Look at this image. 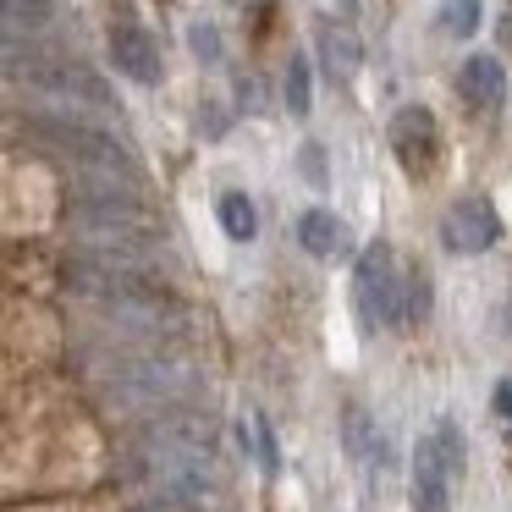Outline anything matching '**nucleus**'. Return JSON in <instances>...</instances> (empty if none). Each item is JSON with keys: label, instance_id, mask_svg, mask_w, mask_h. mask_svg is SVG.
<instances>
[{"label": "nucleus", "instance_id": "9", "mask_svg": "<svg viewBox=\"0 0 512 512\" xmlns=\"http://www.w3.org/2000/svg\"><path fill=\"white\" fill-rule=\"evenodd\" d=\"M320 56H325V67H331L336 78H353L358 61H364V50H358V39L347 34V28H320Z\"/></svg>", "mask_w": 512, "mask_h": 512}, {"label": "nucleus", "instance_id": "2", "mask_svg": "<svg viewBox=\"0 0 512 512\" xmlns=\"http://www.w3.org/2000/svg\"><path fill=\"white\" fill-rule=\"evenodd\" d=\"M353 292H358V314H364V325H397V331H402V292H408V265L391 254V243H369L364 254H358Z\"/></svg>", "mask_w": 512, "mask_h": 512}, {"label": "nucleus", "instance_id": "6", "mask_svg": "<svg viewBox=\"0 0 512 512\" xmlns=\"http://www.w3.org/2000/svg\"><path fill=\"white\" fill-rule=\"evenodd\" d=\"M457 94H463L474 111H496L507 100V67L496 56H468L457 67Z\"/></svg>", "mask_w": 512, "mask_h": 512}, {"label": "nucleus", "instance_id": "1", "mask_svg": "<svg viewBox=\"0 0 512 512\" xmlns=\"http://www.w3.org/2000/svg\"><path fill=\"white\" fill-rule=\"evenodd\" d=\"M457 474H463V441L457 424L441 419L413 452V512H452Z\"/></svg>", "mask_w": 512, "mask_h": 512}, {"label": "nucleus", "instance_id": "10", "mask_svg": "<svg viewBox=\"0 0 512 512\" xmlns=\"http://www.w3.org/2000/svg\"><path fill=\"white\" fill-rule=\"evenodd\" d=\"M479 17H485V6H479V0H441L435 28H441L446 39H468L479 28Z\"/></svg>", "mask_w": 512, "mask_h": 512}, {"label": "nucleus", "instance_id": "5", "mask_svg": "<svg viewBox=\"0 0 512 512\" xmlns=\"http://www.w3.org/2000/svg\"><path fill=\"white\" fill-rule=\"evenodd\" d=\"M111 61H116V72H127L133 83H160V45L144 34L138 23H116L111 28Z\"/></svg>", "mask_w": 512, "mask_h": 512}, {"label": "nucleus", "instance_id": "4", "mask_svg": "<svg viewBox=\"0 0 512 512\" xmlns=\"http://www.w3.org/2000/svg\"><path fill=\"white\" fill-rule=\"evenodd\" d=\"M501 237V221H496V204L479 199V193H468V199H457L452 210L441 215V243L452 248V254H485L490 243Z\"/></svg>", "mask_w": 512, "mask_h": 512}, {"label": "nucleus", "instance_id": "17", "mask_svg": "<svg viewBox=\"0 0 512 512\" xmlns=\"http://www.w3.org/2000/svg\"><path fill=\"white\" fill-rule=\"evenodd\" d=\"M342 6H347V12H353V0H342Z\"/></svg>", "mask_w": 512, "mask_h": 512}, {"label": "nucleus", "instance_id": "13", "mask_svg": "<svg viewBox=\"0 0 512 512\" xmlns=\"http://www.w3.org/2000/svg\"><path fill=\"white\" fill-rule=\"evenodd\" d=\"M243 446H254L259 463L276 468V446H270V430H265V419H259V413H248V419H243Z\"/></svg>", "mask_w": 512, "mask_h": 512}, {"label": "nucleus", "instance_id": "15", "mask_svg": "<svg viewBox=\"0 0 512 512\" xmlns=\"http://www.w3.org/2000/svg\"><path fill=\"white\" fill-rule=\"evenodd\" d=\"M303 177H309L314 188H325V155H320V144H303Z\"/></svg>", "mask_w": 512, "mask_h": 512}, {"label": "nucleus", "instance_id": "7", "mask_svg": "<svg viewBox=\"0 0 512 512\" xmlns=\"http://www.w3.org/2000/svg\"><path fill=\"white\" fill-rule=\"evenodd\" d=\"M298 243L309 248L314 259H347L353 254V232H347V221L331 210H303L298 215Z\"/></svg>", "mask_w": 512, "mask_h": 512}, {"label": "nucleus", "instance_id": "3", "mask_svg": "<svg viewBox=\"0 0 512 512\" xmlns=\"http://www.w3.org/2000/svg\"><path fill=\"white\" fill-rule=\"evenodd\" d=\"M386 144H391V155H397V166H402L408 182H430L435 177V160H441V127H435V116L424 111V105H402V111L391 116Z\"/></svg>", "mask_w": 512, "mask_h": 512}, {"label": "nucleus", "instance_id": "8", "mask_svg": "<svg viewBox=\"0 0 512 512\" xmlns=\"http://www.w3.org/2000/svg\"><path fill=\"white\" fill-rule=\"evenodd\" d=\"M215 215H221V232L232 237V243H248V237L259 232V210H254V199H248V193H221Z\"/></svg>", "mask_w": 512, "mask_h": 512}, {"label": "nucleus", "instance_id": "16", "mask_svg": "<svg viewBox=\"0 0 512 512\" xmlns=\"http://www.w3.org/2000/svg\"><path fill=\"white\" fill-rule=\"evenodd\" d=\"M6 12H12V23H39L45 17V0H6Z\"/></svg>", "mask_w": 512, "mask_h": 512}, {"label": "nucleus", "instance_id": "11", "mask_svg": "<svg viewBox=\"0 0 512 512\" xmlns=\"http://www.w3.org/2000/svg\"><path fill=\"white\" fill-rule=\"evenodd\" d=\"M287 111L292 116H309L314 111V72H309V61H303V56L287 61Z\"/></svg>", "mask_w": 512, "mask_h": 512}, {"label": "nucleus", "instance_id": "12", "mask_svg": "<svg viewBox=\"0 0 512 512\" xmlns=\"http://www.w3.org/2000/svg\"><path fill=\"white\" fill-rule=\"evenodd\" d=\"M430 320V276L408 265V292H402V331Z\"/></svg>", "mask_w": 512, "mask_h": 512}, {"label": "nucleus", "instance_id": "14", "mask_svg": "<svg viewBox=\"0 0 512 512\" xmlns=\"http://www.w3.org/2000/svg\"><path fill=\"white\" fill-rule=\"evenodd\" d=\"M188 50L199 61H221V34H215V23H193L188 28Z\"/></svg>", "mask_w": 512, "mask_h": 512}]
</instances>
